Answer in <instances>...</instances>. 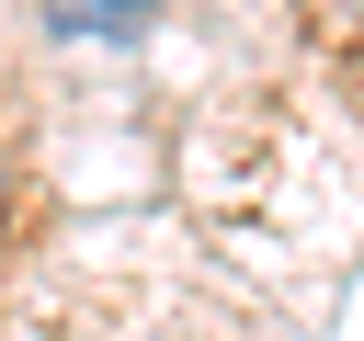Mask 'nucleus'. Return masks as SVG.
<instances>
[{"label":"nucleus","instance_id":"1","mask_svg":"<svg viewBox=\"0 0 364 341\" xmlns=\"http://www.w3.org/2000/svg\"><path fill=\"white\" fill-rule=\"evenodd\" d=\"M80 11H102V23H148L159 0H80Z\"/></svg>","mask_w":364,"mask_h":341}]
</instances>
